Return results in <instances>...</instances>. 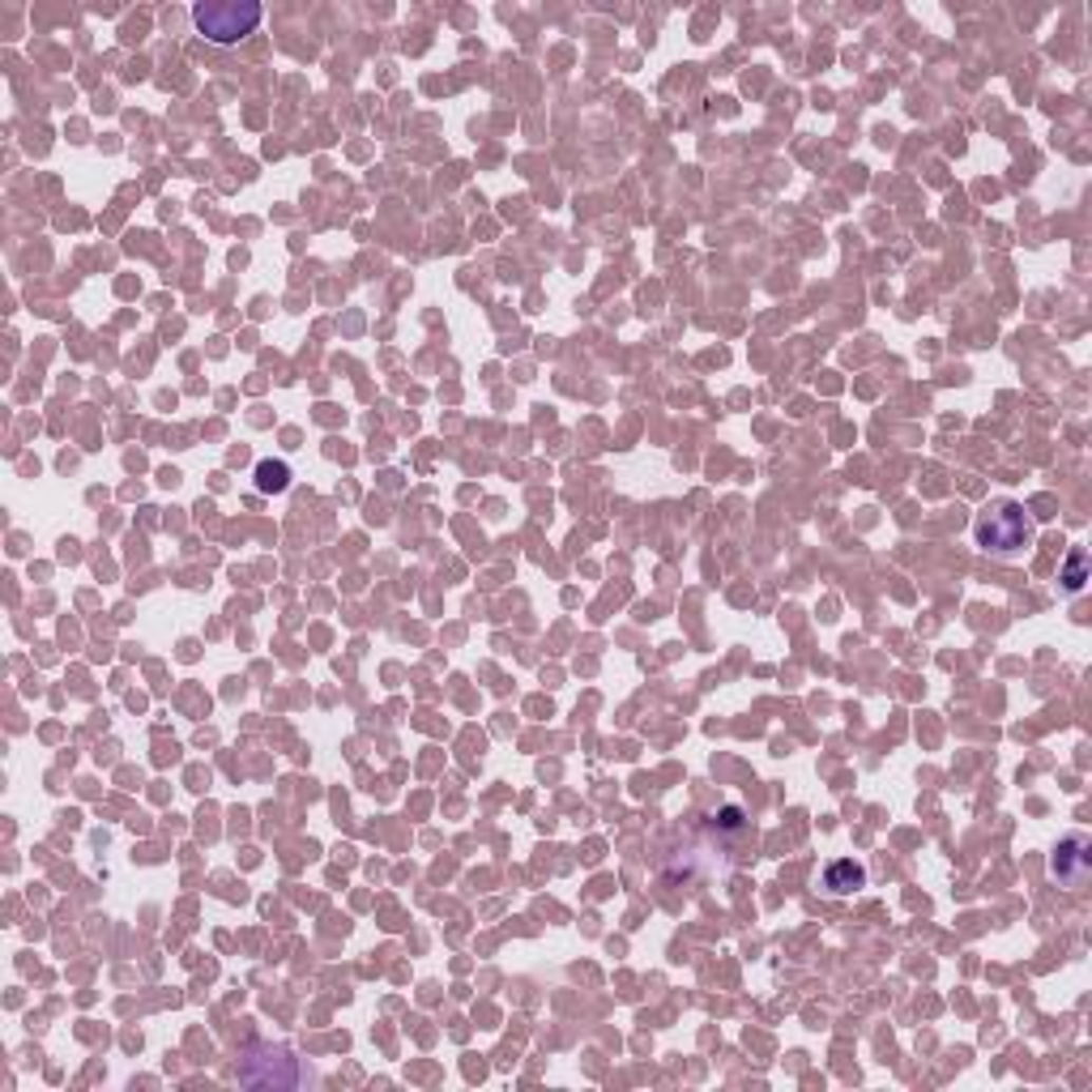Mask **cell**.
I'll return each instance as SVG.
<instances>
[{"label":"cell","mask_w":1092,"mask_h":1092,"mask_svg":"<svg viewBox=\"0 0 1092 1092\" xmlns=\"http://www.w3.org/2000/svg\"><path fill=\"white\" fill-rule=\"evenodd\" d=\"M261 18H265L261 5H196L192 10L196 31L213 43H236V39L252 35L261 26Z\"/></svg>","instance_id":"obj_1"},{"label":"cell","mask_w":1092,"mask_h":1092,"mask_svg":"<svg viewBox=\"0 0 1092 1092\" xmlns=\"http://www.w3.org/2000/svg\"><path fill=\"white\" fill-rule=\"evenodd\" d=\"M1079 572H1084V551H1075V556H1071V564H1067V577H1062V581H1067V589H1079V585H1084V581H1079Z\"/></svg>","instance_id":"obj_5"},{"label":"cell","mask_w":1092,"mask_h":1092,"mask_svg":"<svg viewBox=\"0 0 1092 1092\" xmlns=\"http://www.w3.org/2000/svg\"><path fill=\"white\" fill-rule=\"evenodd\" d=\"M1054 870L1067 888H1079L1088 880V841L1084 836H1067L1058 845V858H1054Z\"/></svg>","instance_id":"obj_3"},{"label":"cell","mask_w":1092,"mask_h":1092,"mask_svg":"<svg viewBox=\"0 0 1092 1092\" xmlns=\"http://www.w3.org/2000/svg\"><path fill=\"white\" fill-rule=\"evenodd\" d=\"M257 474H261V487H265V491H282V487L290 483V470H286V466H274V462H261Z\"/></svg>","instance_id":"obj_4"},{"label":"cell","mask_w":1092,"mask_h":1092,"mask_svg":"<svg viewBox=\"0 0 1092 1092\" xmlns=\"http://www.w3.org/2000/svg\"><path fill=\"white\" fill-rule=\"evenodd\" d=\"M1029 516L1020 504H999L991 516L977 521V546L981 551H995V556H1012L1029 542Z\"/></svg>","instance_id":"obj_2"}]
</instances>
